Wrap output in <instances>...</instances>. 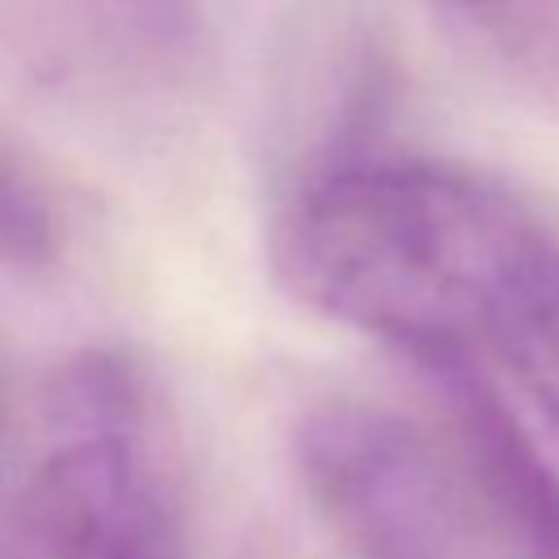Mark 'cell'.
I'll return each mask as SVG.
<instances>
[{
  "label": "cell",
  "mask_w": 559,
  "mask_h": 559,
  "mask_svg": "<svg viewBox=\"0 0 559 559\" xmlns=\"http://www.w3.org/2000/svg\"><path fill=\"white\" fill-rule=\"evenodd\" d=\"M271 262L314 314L441 367L502 349L559 271V245L472 170L341 153L284 201Z\"/></svg>",
  "instance_id": "1"
},
{
  "label": "cell",
  "mask_w": 559,
  "mask_h": 559,
  "mask_svg": "<svg viewBox=\"0 0 559 559\" xmlns=\"http://www.w3.org/2000/svg\"><path fill=\"white\" fill-rule=\"evenodd\" d=\"M301 485L354 559H520L467 454L376 402H323L293 432Z\"/></svg>",
  "instance_id": "2"
},
{
  "label": "cell",
  "mask_w": 559,
  "mask_h": 559,
  "mask_svg": "<svg viewBox=\"0 0 559 559\" xmlns=\"http://www.w3.org/2000/svg\"><path fill=\"white\" fill-rule=\"evenodd\" d=\"M44 402L48 437L26 507L48 559H188L135 367L83 349L52 371Z\"/></svg>",
  "instance_id": "3"
},
{
  "label": "cell",
  "mask_w": 559,
  "mask_h": 559,
  "mask_svg": "<svg viewBox=\"0 0 559 559\" xmlns=\"http://www.w3.org/2000/svg\"><path fill=\"white\" fill-rule=\"evenodd\" d=\"M22 57L74 87H170L197 52L192 0H0Z\"/></svg>",
  "instance_id": "4"
},
{
  "label": "cell",
  "mask_w": 559,
  "mask_h": 559,
  "mask_svg": "<svg viewBox=\"0 0 559 559\" xmlns=\"http://www.w3.org/2000/svg\"><path fill=\"white\" fill-rule=\"evenodd\" d=\"M459 428V450L498 507L520 559H559V467L476 362L428 367Z\"/></svg>",
  "instance_id": "5"
},
{
  "label": "cell",
  "mask_w": 559,
  "mask_h": 559,
  "mask_svg": "<svg viewBox=\"0 0 559 559\" xmlns=\"http://www.w3.org/2000/svg\"><path fill=\"white\" fill-rule=\"evenodd\" d=\"M493 358L507 362L511 380L533 402V411L542 415L546 432L559 445V271L546 280V288L520 314V323L507 332V341Z\"/></svg>",
  "instance_id": "6"
},
{
  "label": "cell",
  "mask_w": 559,
  "mask_h": 559,
  "mask_svg": "<svg viewBox=\"0 0 559 559\" xmlns=\"http://www.w3.org/2000/svg\"><path fill=\"white\" fill-rule=\"evenodd\" d=\"M57 253V223L44 197L0 157V262L44 266Z\"/></svg>",
  "instance_id": "7"
},
{
  "label": "cell",
  "mask_w": 559,
  "mask_h": 559,
  "mask_svg": "<svg viewBox=\"0 0 559 559\" xmlns=\"http://www.w3.org/2000/svg\"><path fill=\"white\" fill-rule=\"evenodd\" d=\"M0 559H9V555H0Z\"/></svg>",
  "instance_id": "8"
}]
</instances>
